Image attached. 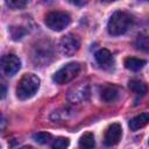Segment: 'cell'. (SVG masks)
<instances>
[{
	"instance_id": "6da1fadb",
	"label": "cell",
	"mask_w": 149,
	"mask_h": 149,
	"mask_svg": "<svg viewBox=\"0 0 149 149\" xmlns=\"http://www.w3.org/2000/svg\"><path fill=\"white\" fill-rule=\"evenodd\" d=\"M133 24V16L125 10H116L112 14L107 23V30L113 36L125 34Z\"/></svg>"
},
{
	"instance_id": "7a4b0ae2",
	"label": "cell",
	"mask_w": 149,
	"mask_h": 149,
	"mask_svg": "<svg viewBox=\"0 0 149 149\" xmlns=\"http://www.w3.org/2000/svg\"><path fill=\"white\" fill-rule=\"evenodd\" d=\"M40 87V78L34 73H24L19 80L16 87V95L20 100L31 98Z\"/></svg>"
},
{
	"instance_id": "3957f363",
	"label": "cell",
	"mask_w": 149,
	"mask_h": 149,
	"mask_svg": "<svg viewBox=\"0 0 149 149\" xmlns=\"http://www.w3.org/2000/svg\"><path fill=\"white\" fill-rule=\"evenodd\" d=\"M70 21H71L70 15L68 13L61 12V10L49 12L44 17V22H45L47 27L50 28L51 30H56V31H61L64 28H66L69 26Z\"/></svg>"
},
{
	"instance_id": "277c9868",
	"label": "cell",
	"mask_w": 149,
	"mask_h": 149,
	"mask_svg": "<svg viewBox=\"0 0 149 149\" xmlns=\"http://www.w3.org/2000/svg\"><path fill=\"white\" fill-rule=\"evenodd\" d=\"M79 72H80V64L77 62H71V63H68L66 65H64L63 68H61L54 74L52 80L56 84L63 85V84H66V83L71 81L72 79H74Z\"/></svg>"
},
{
	"instance_id": "5b68a950",
	"label": "cell",
	"mask_w": 149,
	"mask_h": 149,
	"mask_svg": "<svg viewBox=\"0 0 149 149\" xmlns=\"http://www.w3.org/2000/svg\"><path fill=\"white\" fill-rule=\"evenodd\" d=\"M80 48L79 38L73 34H68L63 36L59 41V50L65 56H72Z\"/></svg>"
},
{
	"instance_id": "8992f818",
	"label": "cell",
	"mask_w": 149,
	"mask_h": 149,
	"mask_svg": "<svg viewBox=\"0 0 149 149\" xmlns=\"http://www.w3.org/2000/svg\"><path fill=\"white\" fill-rule=\"evenodd\" d=\"M21 68V61L17 56L9 54L5 55L1 58V69L2 72L7 76H14Z\"/></svg>"
},
{
	"instance_id": "52a82bcc",
	"label": "cell",
	"mask_w": 149,
	"mask_h": 149,
	"mask_svg": "<svg viewBox=\"0 0 149 149\" xmlns=\"http://www.w3.org/2000/svg\"><path fill=\"white\" fill-rule=\"evenodd\" d=\"M90 97V87L87 84L80 83L79 85L72 87L68 93L69 101L73 104H80L85 100H87Z\"/></svg>"
},
{
	"instance_id": "ba28073f",
	"label": "cell",
	"mask_w": 149,
	"mask_h": 149,
	"mask_svg": "<svg viewBox=\"0 0 149 149\" xmlns=\"http://www.w3.org/2000/svg\"><path fill=\"white\" fill-rule=\"evenodd\" d=\"M121 135H122L121 126L119 123H112L105 130V134H104V143L107 147L115 146L121 140Z\"/></svg>"
},
{
	"instance_id": "9c48e42d",
	"label": "cell",
	"mask_w": 149,
	"mask_h": 149,
	"mask_svg": "<svg viewBox=\"0 0 149 149\" xmlns=\"http://www.w3.org/2000/svg\"><path fill=\"white\" fill-rule=\"evenodd\" d=\"M52 56V49L49 44V42H42V43H37V45L34 48V52H33V58L36 59V63H48V57Z\"/></svg>"
},
{
	"instance_id": "30bf717a",
	"label": "cell",
	"mask_w": 149,
	"mask_h": 149,
	"mask_svg": "<svg viewBox=\"0 0 149 149\" xmlns=\"http://www.w3.org/2000/svg\"><path fill=\"white\" fill-rule=\"evenodd\" d=\"M119 95H120V90L115 85H106L101 90V99L107 104L116 101Z\"/></svg>"
},
{
	"instance_id": "8fae6325",
	"label": "cell",
	"mask_w": 149,
	"mask_h": 149,
	"mask_svg": "<svg viewBox=\"0 0 149 149\" xmlns=\"http://www.w3.org/2000/svg\"><path fill=\"white\" fill-rule=\"evenodd\" d=\"M95 61L97 63L101 66V68H109L112 64H113V57H112V54L109 52V50L107 49H99L95 55Z\"/></svg>"
},
{
	"instance_id": "7c38bea8",
	"label": "cell",
	"mask_w": 149,
	"mask_h": 149,
	"mask_svg": "<svg viewBox=\"0 0 149 149\" xmlns=\"http://www.w3.org/2000/svg\"><path fill=\"white\" fill-rule=\"evenodd\" d=\"M147 125H149V113H141V114L134 116L129 121V128L133 132L139 130V129L146 127Z\"/></svg>"
},
{
	"instance_id": "4fadbf2b",
	"label": "cell",
	"mask_w": 149,
	"mask_h": 149,
	"mask_svg": "<svg viewBox=\"0 0 149 149\" xmlns=\"http://www.w3.org/2000/svg\"><path fill=\"white\" fill-rule=\"evenodd\" d=\"M146 61L141 59V58H136V57H127L125 59V66L126 69L130 70V71H139L141 70L144 65H146Z\"/></svg>"
},
{
	"instance_id": "5bb4252c",
	"label": "cell",
	"mask_w": 149,
	"mask_h": 149,
	"mask_svg": "<svg viewBox=\"0 0 149 149\" xmlns=\"http://www.w3.org/2000/svg\"><path fill=\"white\" fill-rule=\"evenodd\" d=\"M128 86H129V88H130L136 95H140V97L144 95V94L148 92L147 85H146L143 81L139 80V79H132V80H129Z\"/></svg>"
},
{
	"instance_id": "9a60e30c",
	"label": "cell",
	"mask_w": 149,
	"mask_h": 149,
	"mask_svg": "<svg viewBox=\"0 0 149 149\" xmlns=\"http://www.w3.org/2000/svg\"><path fill=\"white\" fill-rule=\"evenodd\" d=\"M95 146L94 136L92 133H85L79 139V147L81 148H93Z\"/></svg>"
},
{
	"instance_id": "2e32d148",
	"label": "cell",
	"mask_w": 149,
	"mask_h": 149,
	"mask_svg": "<svg viewBox=\"0 0 149 149\" xmlns=\"http://www.w3.org/2000/svg\"><path fill=\"white\" fill-rule=\"evenodd\" d=\"M135 45L142 51H149V35H139L135 41Z\"/></svg>"
},
{
	"instance_id": "e0dca14e",
	"label": "cell",
	"mask_w": 149,
	"mask_h": 149,
	"mask_svg": "<svg viewBox=\"0 0 149 149\" xmlns=\"http://www.w3.org/2000/svg\"><path fill=\"white\" fill-rule=\"evenodd\" d=\"M33 139L40 143V144H47L49 143L51 140H52V136L50 133H47V132H40V133H36L33 135Z\"/></svg>"
},
{
	"instance_id": "ac0fdd59",
	"label": "cell",
	"mask_w": 149,
	"mask_h": 149,
	"mask_svg": "<svg viewBox=\"0 0 149 149\" xmlns=\"http://www.w3.org/2000/svg\"><path fill=\"white\" fill-rule=\"evenodd\" d=\"M68 146H69V139L66 137H57L51 143V147L54 149H63V148H66Z\"/></svg>"
},
{
	"instance_id": "d6986e66",
	"label": "cell",
	"mask_w": 149,
	"mask_h": 149,
	"mask_svg": "<svg viewBox=\"0 0 149 149\" xmlns=\"http://www.w3.org/2000/svg\"><path fill=\"white\" fill-rule=\"evenodd\" d=\"M28 0H6V3L14 9H19V8H23L27 5Z\"/></svg>"
},
{
	"instance_id": "ffe728a7",
	"label": "cell",
	"mask_w": 149,
	"mask_h": 149,
	"mask_svg": "<svg viewBox=\"0 0 149 149\" xmlns=\"http://www.w3.org/2000/svg\"><path fill=\"white\" fill-rule=\"evenodd\" d=\"M10 34H12V37L14 40H20L26 34V30L22 27H13L10 29Z\"/></svg>"
},
{
	"instance_id": "44dd1931",
	"label": "cell",
	"mask_w": 149,
	"mask_h": 149,
	"mask_svg": "<svg viewBox=\"0 0 149 149\" xmlns=\"http://www.w3.org/2000/svg\"><path fill=\"white\" fill-rule=\"evenodd\" d=\"M72 3H74V5H78V6H83V5H85L88 0H70Z\"/></svg>"
},
{
	"instance_id": "7402d4cb",
	"label": "cell",
	"mask_w": 149,
	"mask_h": 149,
	"mask_svg": "<svg viewBox=\"0 0 149 149\" xmlns=\"http://www.w3.org/2000/svg\"><path fill=\"white\" fill-rule=\"evenodd\" d=\"M1 86H2V98H5V94H6V88H5V84L2 83V84H1Z\"/></svg>"
},
{
	"instance_id": "603a6c76",
	"label": "cell",
	"mask_w": 149,
	"mask_h": 149,
	"mask_svg": "<svg viewBox=\"0 0 149 149\" xmlns=\"http://www.w3.org/2000/svg\"><path fill=\"white\" fill-rule=\"evenodd\" d=\"M104 1H106V2H112V1H115V0H104Z\"/></svg>"
},
{
	"instance_id": "cb8c5ba5",
	"label": "cell",
	"mask_w": 149,
	"mask_h": 149,
	"mask_svg": "<svg viewBox=\"0 0 149 149\" xmlns=\"http://www.w3.org/2000/svg\"><path fill=\"white\" fill-rule=\"evenodd\" d=\"M143 1H149V0H143Z\"/></svg>"
},
{
	"instance_id": "d4e9b609",
	"label": "cell",
	"mask_w": 149,
	"mask_h": 149,
	"mask_svg": "<svg viewBox=\"0 0 149 149\" xmlns=\"http://www.w3.org/2000/svg\"><path fill=\"white\" fill-rule=\"evenodd\" d=\"M148 143H149V140H148Z\"/></svg>"
}]
</instances>
